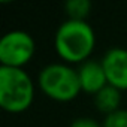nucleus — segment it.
Wrapping results in <instances>:
<instances>
[{"label":"nucleus","instance_id":"6e6552de","mask_svg":"<svg viewBox=\"0 0 127 127\" xmlns=\"http://www.w3.org/2000/svg\"><path fill=\"white\" fill-rule=\"evenodd\" d=\"M66 14L70 20H85L91 11L90 0H67L64 3Z\"/></svg>","mask_w":127,"mask_h":127},{"label":"nucleus","instance_id":"7ed1b4c3","mask_svg":"<svg viewBox=\"0 0 127 127\" xmlns=\"http://www.w3.org/2000/svg\"><path fill=\"white\" fill-rule=\"evenodd\" d=\"M37 84L49 99L57 102H70L82 91L78 69L60 61L49 63L40 69Z\"/></svg>","mask_w":127,"mask_h":127},{"label":"nucleus","instance_id":"f257e3e1","mask_svg":"<svg viewBox=\"0 0 127 127\" xmlns=\"http://www.w3.org/2000/svg\"><path fill=\"white\" fill-rule=\"evenodd\" d=\"M96 46V33L85 20L63 21L54 34V49L64 63H84Z\"/></svg>","mask_w":127,"mask_h":127},{"label":"nucleus","instance_id":"0eeeda50","mask_svg":"<svg viewBox=\"0 0 127 127\" xmlns=\"http://www.w3.org/2000/svg\"><path fill=\"white\" fill-rule=\"evenodd\" d=\"M94 103H96V108L100 112H103L105 115H109V114H112V112L120 109V105H121V90H118L114 85L108 84L99 93L94 94Z\"/></svg>","mask_w":127,"mask_h":127},{"label":"nucleus","instance_id":"39448f33","mask_svg":"<svg viewBox=\"0 0 127 127\" xmlns=\"http://www.w3.org/2000/svg\"><path fill=\"white\" fill-rule=\"evenodd\" d=\"M100 61L108 78V84L121 91L127 90V48L112 46L103 54Z\"/></svg>","mask_w":127,"mask_h":127},{"label":"nucleus","instance_id":"1a4fd4ad","mask_svg":"<svg viewBox=\"0 0 127 127\" xmlns=\"http://www.w3.org/2000/svg\"><path fill=\"white\" fill-rule=\"evenodd\" d=\"M102 127H127V109L120 108L118 111L105 115Z\"/></svg>","mask_w":127,"mask_h":127},{"label":"nucleus","instance_id":"f03ea898","mask_svg":"<svg viewBox=\"0 0 127 127\" xmlns=\"http://www.w3.org/2000/svg\"><path fill=\"white\" fill-rule=\"evenodd\" d=\"M34 99V84L21 67L0 66V106L11 114H21Z\"/></svg>","mask_w":127,"mask_h":127},{"label":"nucleus","instance_id":"423d86ee","mask_svg":"<svg viewBox=\"0 0 127 127\" xmlns=\"http://www.w3.org/2000/svg\"><path fill=\"white\" fill-rule=\"evenodd\" d=\"M78 76L81 82V88L85 93L96 94L103 87L108 85V78L103 69L102 61L97 60H87L81 63L78 67Z\"/></svg>","mask_w":127,"mask_h":127},{"label":"nucleus","instance_id":"9d476101","mask_svg":"<svg viewBox=\"0 0 127 127\" xmlns=\"http://www.w3.org/2000/svg\"><path fill=\"white\" fill-rule=\"evenodd\" d=\"M70 127H102V126L91 117H79L70 123Z\"/></svg>","mask_w":127,"mask_h":127},{"label":"nucleus","instance_id":"20e7f679","mask_svg":"<svg viewBox=\"0 0 127 127\" xmlns=\"http://www.w3.org/2000/svg\"><path fill=\"white\" fill-rule=\"evenodd\" d=\"M36 52L33 36L24 30H11L0 39V66L24 67Z\"/></svg>","mask_w":127,"mask_h":127}]
</instances>
